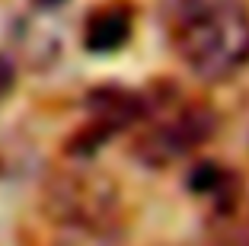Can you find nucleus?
<instances>
[{
  "instance_id": "obj_1",
  "label": "nucleus",
  "mask_w": 249,
  "mask_h": 246,
  "mask_svg": "<svg viewBox=\"0 0 249 246\" xmlns=\"http://www.w3.org/2000/svg\"><path fill=\"white\" fill-rule=\"evenodd\" d=\"M176 48L195 77L230 80L249 64V10L240 0H185L176 16Z\"/></svg>"
},
{
  "instance_id": "obj_2",
  "label": "nucleus",
  "mask_w": 249,
  "mask_h": 246,
  "mask_svg": "<svg viewBox=\"0 0 249 246\" xmlns=\"http://www.w3.org/2000/svg\"><path fill=\"white\" fill-rule=\"evenodd\" d=\"M141 122H144V131L134 144V157L154 170L189 157L214 131V115L195 102L173 109H147Z\"/></svg>"
},
{
  "instance_id": "obj_3",
  "label": "nucleus",
  "mask_w": 249,
  "mask_h": 246,
  "mask_svg": "<svg viewBox=\"0 0 249 246\" xmlns=\"http://www.w3.org/2000/svg\"><path fill=\"white\" fill-rule=\"evenodd\" d=\"M45 205L58 224L83 233H103L118 214V192L112 182L99 176L71 173L48 182Z\"/></svg>"
},
{
  "instance_id": "obj_4",
  "label": "nucleus",
  "mask_w": 249,
  "mask_h": 246,
  "mask_svg": "<svg viewBox=\"0 0 249 246\" xmlns=\"http://www.w3.org/2000/svg\"><path fill=\"white\" fill-rule=\"evenodd\" d=\"M87 109H89L87 128H83L80 134L73 138V144L67 147L73 157H89L96 147H103L106 138H112L118 131L138 125L147 112V102H144V96L131 93V90L103 87V90H93V93H89Z\"/></svg>"
},
{
  "instance_id": "obj_5",
  "label": "nucleus",
  "mask_w": 249,
  "mask_h": 246,
  "mask_svg": "<svg viewBox=\"0 0 249 246\" xmlns=\"http://www.w3.org/2000/svg\"><path fill=\"white\" fill-rule=\"evenodd\" d=\"M131 38V16L122 7L99 10L87 19L83 29V48L93 55H112V51L124 48V42Z\"/></svg>"
},
{
  "instance_id": "obj_6",
  "label": "nucleus",
  "mask_w": 249,
  "mask_h": 246,
  "mask_svg": "<svg viewBox=\"0 0 249 246\" xmlns=\"http://www.w3.org/2000/svg\"><path fill=\"white\" fill-rule=\"evenodd\" d=\"M189 189L198 198L211 202L217 211H230L240 195V179L220 163H198L189 173Z\"/></svg>"
},
{
  "instance_id": "obj_7",
  "label": "nucleus",
  "mask_w": 249,
  "mask_h": 246,
  "mask_svg": "<svg viewBox=\"0 0 249 246\" xmlns=\"http://www.w3.org/2000/svg\"><path fill=\"white\" fill-rule=\"evenodd\" d=\"M13 80H16V74H13V64H10L3 55H0V102L10 96V90H13Z\"/></svg>"
},
{
  "instance_id": "obj_8",
  "label": "nucleus",
  "mask_w": 249,
  "mask_h": 246,
  "mask_svg": "<svg viewBox=\"0 0 249 246\" xmlns=\"http://www.w3.org/2000/svg\"><path fill=\"white\" fill-rule=\"evenodd\" d=\"M32 7H38V10H54V7H61V3H67V0H29Z\"/></svg>"
}]
</instances>
